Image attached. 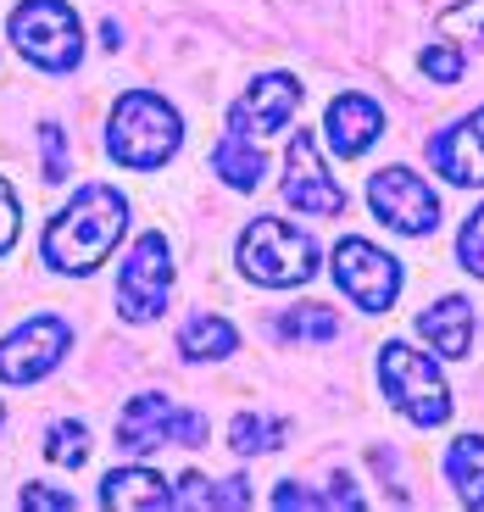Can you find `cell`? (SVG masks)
Instances as JSON below:
<instances>
[{"mask_svg":"<svg viewBox=\"0 0 484 512\" xmlns=\"http://www.w3.org/2000/svg\"><path fill=\"white\" fill-rule=\"evenodd\" d=\"M128 229V201L112 184H84L45 229V262L56 273H95Z\"/></svg>","mask_w":484,"mask_h":512,"instance_id":"obj_1","label":"cell"},{"mask_svg":"<svg viewBox=\"0 0 484 512\" xmlns=\"http://www.w3.org/2000/svg\"><path fill=\"white\" fill-rule=\"evenodd\" d=\"M184 145V117L151 90H128L123 101L112 106V128H106V151L123 167H151L173 162V151Z\"/></svg>","mask_w":484,"mask_h":512,"instance_id":"obj_2","label":"cell"},{"mask_svg":"<svg viewBox=\"0 0 484 512\" xmlns=\"http://www.w3.org/2000/svg\"><path fill=\"white\" fill-rule=\"evenodd\" d=\"M240 268H245V279L268 284V290L306 284L318 273V245H312V234H301L284 218H256L240 234Z\"/></svg>","mask_w":484,"mask_h":512,"instance_id":"obj_3","label":"cell"},{"mask_svg":"<svg viewBox=\"0 0 484 512\" xmlns=\"http://www.w3.org/2000/svg\"><path fill=\"white\" fill-rule=\"evenodd\" d=\"M379 384H384V396H390V407L407 412L418 429H440L451 418V390L440 379V368L423 351H412L407 340H390L379 351Z\"/></svg>","mask_w":484,"mask_h":512,"instance_id":"obj_4","label":"cell"},{"mask_svg":"<svg viewBox=\"0 0 484 512\" xmlns=\"http://www.w3.org/2000/svg\"><path fill=\"white\" fill-rule=\"evenodd\" d=\"M12 45L45 73H67L84 56V28L62 0H23L12 12Z\"/></svg>","mask_w":484,"mask_h":512,"instance_id":"obj_5","label":"cell"},{"mask_svg":"<svg viewBox=\"0 0 484 512\" xmlns=\"http://www.w3.org/2000/svg\"><path fill=\"white\" fill-rule=\"evenodd\" d=\"M206 446V412L173 407L167 396H134L117 412V451L128 457H145L156 446Z\"/></svg>","mask_w":484,"mask_h":512,"instance_id":"obj_6","label":"cell"},{"mask_svg":"<svg viewBox=\"0 0 484 512\" xmlns=\"http://www.w3.org/2000/svg\"><path fill=\"white\" fill-rule=\"evenodd\" d=\"M167 295H173V251H167L162 234H140L123 273H117V312L128 323H151L162 318Z\"/></svg>","mask_w":484,"mask_h":512,"instance_id":"obj_7","label":"cell"},{"mask_svg":"<svg viewBox=\"0 0 484 512\" xmlns=\"http://www.w3.org/2000/svg\"><path fill=\"white\" fill-rule=\"evenodd\" d=\"M368 206L379 223H390L395 234H412V240L440 229V195L412 167H379L368 179Z\"/></svg>","mask_w":484,"mask_h":512,"instance_id":"obj_8","label":"cell"},{"mask_svg":"<svg viewBox=\"0 0 484 512\" xmlns=\"http://www.w3.org/2000/svg\"><path fill=\"white\" fill-rule=\"evenodd\" d=\"M334 279L362 312H390L401 295V262L368 240H340L334 245Z\"/></svg>","mask_w":484,"mask_h":512,"instance_id":"obj_9","label":"cell"},{"mask_svg":"<svg viewBox=\"0 0 484 512\" xmlns=\"http://www.w3.org/2000/svg\"><path fill=\"white\" fill-rule=\"evenodd\" d=\"M73 351V329L62 318H28L0 340V384H34Z\"/></svg>","mask_w":484,"mask_h":512,"instance_id":"obj_10","label":"cell"},{"mask_svg":"<svg viewBox=\"0 0 484 512\" xmlns=\"http://www.w3.org/2000/svg\"><path fill=\"white\" fill-rule=\"evenodd\" d=\"M295 106H301V84H295L290 73H262L251 90L234 101L229 128L245 134V140H251V134H279V128H290Z\"/></svg>","mask_w":484,"mask_h":512,"instance_id":"obj_11","label":"cell"},{"mask_svg":"<svg viewBox=\"0 0 484 512\" xmlns=\"http://www.w3.org/2000/svg\"><path fill=\"white\" fill-rule=\"evenodd\" d=\"M284 167H290V173H284V195L295 201V212H318V218H340L345 212V190L323 173L312 134H295Z\"/></svg>","mask_w":484,"mask_h":512,"instance_id":"obj_12","label":"cell"},{"mask_svg":"<svg viewBox=\"0 0 484 512\" xmlns=\"http://www.w3.org/2000/svg\"><path fill=\"white\" fill-rule=\"evenodd\" d=\"M429 162H434V173H446L451 184H484V106L434 134Z\"/></svg>","mask_w":484,"mask_h":512,"instance_id":"obj_13","label":"cell"},{"mask_svg":"<svg viewBox=\"0 0 484 512\" xmlns=\"http://www.w3.org/2000/svg\"><path fill=\"white\" fill-rule=\"evenodd\" d=\"M323 134H329L334 156H362L384 134V112L368 95H340V101L329 106V117H323Z\"/></svg>","mask_w":484,"mask_h":512,"instance_id":"obj_14","label":"cell"},{"mask_svg":"<svg viewBox=\"0 0 484 512\" xmlns=\"http://www.w3.org/2000/svg\"><path fill=\"white\" fill-rule=\"evenodd\" d=\"M418 334L429 340L440 357H468V346H473V301H462V295H446L440 307H429L418 318Z\"/></svg>","mask_w":484,"mask_h":512,"instance_id":"obj_15","label":"cell"},{"mask_svg":"<svg viewBox=\"0 0 484 512\" xmlns=\"http://www.w3.org/2000/svg\"><path fill=\"white\" fill-rule=\"evenodd\" d=\"M101 507H167V485L151 468H112L101 479Z\"/></svg>","mask_w":484,"mask_h":512,"instance_id":"obj_16","label":"cell"},{"mask_svg":"<svg viewBox=\"0 0 484 512\" xmlns=\"http://www.w3.org/2000/svg\"><path fill=\"white\" fill-rule=\"evenodd\" d=\"M234 346H240V334H234V323L212 318V312H195V318L179 329V351H184L190 362H223Z\"/></svg>","mask_w":484,"mask_h":512,"instance_id":"obj_17","label":"cell"},{"mask_svg":"<svg viewBox=\"0 0 484 512\" xmlns=\"http://www.w3.org/2000/svg\"><path fill=\"white\" fill-rule=\"evenodd\" d=\"M446 479L457 485V501H462V507H484V440H479V435L451 440V451H446Z\"/></svg>","mask_w":484,"mask_h":512,"instance_id":"obj_18","label":"cell"},{"mask_svg":"<svg viewBox=\"0 0 484 512\" xmlns=\"http://www.w3.org/2000/svg\"><path fill=\"white\" fill-rule=\"evenodd\" d=\"M212 173L223 184H234V190H256V184H262V156L251 151V140H245V134H223V140L212 145Z\"/></svg>","mask_w":484,"mask_h":512,"instance_id":"obj_19","label":"cell"},{"mask_svg":"<svg viewBox=\"0 0 484 512\" xmlns=\"http://www.w3.org/2000/svg\"><path fill=\"white\" fill-rule=\"evenodd\" d=\"M284 435H290V423L284 418H262V412H240L229 429V446L240 457H262V451H279Z\"/></svg>","mask_w":484,"mask_h":512,"instance_id":"obj_20","label":"cell"},{"mask_svg":"<svg viewBox=\"0 0 484 512\" xmlns=\"http://www.w3.org/2000/svg\"><path fill=\"white\" fill-rule=\"evenodd\" d=\"M279 334L284 340H334V334H340V312L306 301V307H295L279 318Z\"/></svg>","mask_w":484,"mask_h":512,"instance_id":"obj_21","label":"cell"},{"mask_svg":"<svg viewBox=\"0 0 484 512\" xmlns=\"http://www.w3.org/2000/svg\"><path fill=\"white\" fill-rule=\"evenodd\" d=\"M45 457H51L56 468H78V462L90 457V429H84V423H51Z\"/></svg>","mask_w":484,"mask_h":512,"instance_id":"obj_22","label":"cell"},{"mask_svg":"<svg viewBox=\"0 0 484 512\" xmlns=\"http://www.w3.org/2000/svg\"><path fill=\"white\" fill-rule=\"evenodd\" d=\"M440 34L446 39H479L484 45V0H462V6L440 12Z\"/></svg>","mask_w":484,"mask_h":512,"instance_id":"obj_23","label":"cell"},{"mask_svg":"<svg viewBox=\"0 0 484 512\" xmlns=\"http://www.w3.org/2000/svg\"><path fill=\"white\" fill-rule=\"evenodd\" d=\"M457 256H462V268H468L473 279H484V206L473 212L468 223H462V234H457Z\"/></svg>","mask_w":484,"mask_h":512,"instance_id":"obj_24","label":"cell"},{"mask_svg":"<svg viewBox=\"0 0 484 512\" xmlns=\"http://www.w3.org/2000/svg\"><path fill=\"white\" fill-rule=\"evenodd\" d=\"M423 73H429L434 84H457L462 78V51L451 45V39L446 45H434V51H423Z\"/></svg>","mask_w":484,"mask_h":512,"instance_id":"obj_25","label":"cell"},{"mask_svg":"<svg viewBox=\"0 0 484 512\" xmlns=\"http://www.w3.org/2000/svg\"><path fill=\"white\" fill-rule=\"evenodd\" d=\"M39 145H45V179L62 184V179H67V145H62V128H56V123H39Z\"/></svg>","mask_w":484,"mask_h":512,"instance_id":"obj_26","label":"cell"},{"mask_svg":"<svg viewBox=\"0 0 484 512\" xmlns=\"http://www.w3.org/2000/svg\"><path fill=\"white\" fill-rule=\"evenodd\" d=\"M167 507H212V479L184 474L179 490H167Z\"/></svg>","mask_w":484,"mask_h":512,"instance_id":"obj_27","label":"cell"},{"mask_svg":"<svg viewBox=\"0 0 484 512\" xmlns=\"http://www.w3.org/2000/svg\"><path fill=\"white\" fill-rule=\"evenodd\" d=\"M12 240H17V195H12V184L0 179V256H6Z\"/></svg>","mask_w":484,"mask_h":512,"instance_id":"obj_28","label":"cell"},{"mask_svg":"<svg viewBox=\"0 0 484 512\" xmlns=\"http://www.w3.org/2000/svg\"><path fill=\"white\" fill-rule=\"evenodd\" d=\"M23 507H51V512H73V496H62V490H45V485H23Z\"/></svg>","mask_w":484,"mask_h":512,"instance_id":"obj_29","label":"cell"},{"mask_svg":"<svg viewBox=\"0 0 484 512\" xmlns=\"http://www.w3.org/2000/svg\"><path fill=\"white\" fill-rule=\"evenodd\" d=\"M212 507H251V485H245V479H217Z\"/></svg>","mask_w":484,"mask_h":512,"instance_id":"obj_30","label":"cell"},{"mask_svg":"<svg viewBox=\"0 0 484 512\" xmlns=\"http://www.w3.org/2000/svg\"><path fill=\"white\" fill-rule=\"evenodd\" d=\"M273 507H329V501H323V496H312V490L279 485V490H273Z\"/></svg>","mask_w":484,"mask_h":512,"instance_id":"obj_31","label":"cell"},{"mask_svg":"<svg viewBox=\"0 0 484 512\" xmlns=\"http://www.w3.org/2000/svg\"><path fill=\"white\" fill-rule=\"evenodd\" d=\"M0 429H6V407H0Z\"/></svg>","mask_w":484,"mask_h":512,"instance_id":"obj_32","label":"cell"}]
</instances>
